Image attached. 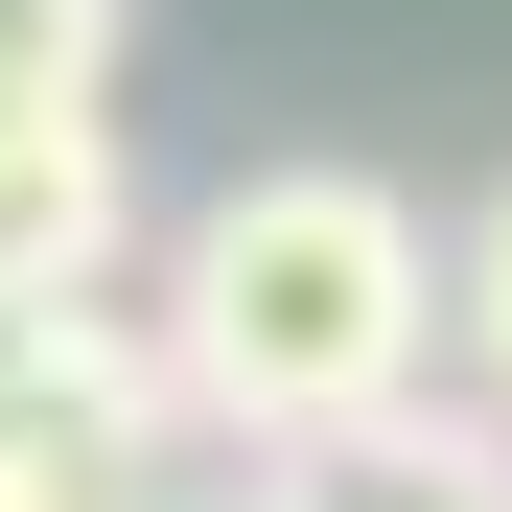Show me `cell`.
Returning a JSON list of instances; mask_svg holds the SVG:
<instances>
[{
    "mask_svg": "<svg viewBox=\"0 0 512 512\" xmlns=\"http://www.w3.org/2000/svg\"><path fill=\"white\" fill-rule=\"evenodd\" d=\"M163 396L210 443H326L443 373V233H419L373 163H233V187L163 233Z\"/></svg>",
    "mask_w": 512,
    "mask_h": 512,
    "instance_id": "obj_1",
    "label": "cell"
},
{
    "mask_svg": "<svg viewBox=\"0 0 512 512\" xmlns=\"http://www.w3.org/2000/svg\"><path fill=\"white\" fill-rule=\"evenodd\" d=\"M117 233H140V163L94 94H0V303H70V280H117Z\"/></svg>",
    "mask_w": 512,
    "mask_h": 512,
    "instance_id": "obj_2",
    "label": "cell"
},
{
    "mask_svg": "<svg viewBox=\"0 0 512 512\" xmlns=\"http://www.w3.org/2000/svg\"><path fill=\"white\" fill-rule=\"evenodd\" d=\"M280 512H512V419H443V396H373L326 443H256Z\"/></svg>",
    "mask_w": 512,
    "mask_h": 512,
    "instance_id": "obj_3",
    "label": "cell"
},
{
    "mask_svg": "<svg viewBox=\"0 0 512 512\" xmlns=\"http://www.w3.org/2000/svg\"><path fill=\"white\" fill-rule=\"evenodd\" d=\"M70 512H280V489H256V443H210V419H163V443H117V466L70 489Z\"/></svg>",
    "mask_w": 512,
    "mask_h": 512,
    "instance_id": "obj_4",
    "label": "cell"
},
{
    "mask_svg": "<svg viewBox=\"0 0 512 512\" xmlns=\"http://www.w3.org/2000/svg\"><path fill=\"white\" fill-rule=\"evenodd\" d=\"M117 70V0H0V94H94Z\"/></svg>",
    "mask_w": 512,
    "mask_h": 512,
    "instance_id": "obj_5",
    "label": "cell"
},
{
    "mask_svg": "<svg viewBox=\"0 0 512 512\" xmlns=\"http://www.w3.org/2000/svg\"><path fill=\"white\" fill-rule=\"evenodd\" d=\"M443 326H466V373H489V419H512V187H489V233H466V280H443Z\"/></svg>",
    "mask_w": 512,
    "mask_h": 512,
    "instance_id": "obj_6",
    "label": "cell"
}]
</instances>
